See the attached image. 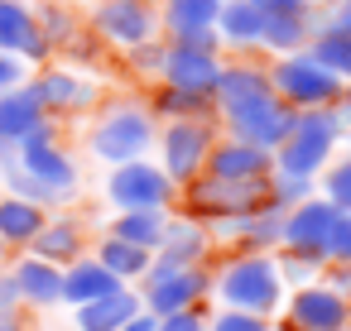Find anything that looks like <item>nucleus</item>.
<instances>
[{"label":"nucleus","mask_w":351,"mask_h":331,"mask_svg":"<svg viewBox=\"0 0 351 331\" xmlns=\"http://www.w3.org/2000/svg\"><path fill=\"white\" fill-rule=\"evenodd\" d=\"M159 140V120L149 116V106L140 96H111L97 106L92 125H87V154L106 168L149 159Z\"/></svg>","instance_id":"1"},{"label":"nucleus","mask_w":351,"mask_h":331,"mask_svg":"<svg viewBox=\"0 0 351 331\" xmlns=\"http://www.w3.org/2000/svg\"><path fill=\"white\" fill-rule=\"evenodd\" d=\"M212 297L226 312H250V317L274 321V312L284 307L289 288L279 278V259L274 254H241V250H231L212 269Z\"/></svg>","instance_id":"2"},{"label":"nucleus","mask_w":351,"mask_h":331,"mask_svg":"<svg viewBox=\"0 0 351 331\" xmlns=\"http://www.w3.org/2000/svg\"><path fill=\"white\" fill-rule=\"evenodd\" d=\"M341 135H346V120L337 116V106L332 111H298L289 140L274 149V173L317 183L322 168L341 154Z\"/></svg>","instance_id":"3"},{"label":"nucleus","mask_w":351,"mask_h":331,"mask_svg":"<svg viewBox=\"0 0 351 331\" xmlns=\"http://www.w3.org/2000/svg\"><path fill=\"white\" fill-rule=\"evenodd\" d=\"M15 149H20V168H25L44 192H53L58 207L77 202L82 168H77V159L68 154V144H63V135H58V120H44L39 130H29Z\"/></svg>","instance_id":"4"},{"label":"nucleus","mask_w":351,"mask_h":331,"mask_svg":"<svg viewBox=\"0 0 351 331\" xmlns=\"http://www.w3.org/2000/svg\"><path fill=\"white\" fill-rule=\"evenodd\" d=\"M269 92L289 106V111H332L341 101V82L332 72H322L313 63V53H289V58H269Z\"/></svg>","instance_id":"5"},{"label":"nucleus","mask_w":351,"mask_h":331,"mask_svg":"<svg viewBox=\"0 0 351 331\" xmlns=\"http://www.w3.org/2000/svg\"><path fill=\"white\" fill-rule=\"evenodd\" d=\"M217 135H221L217 120H164L154 140V163L164 168L173 187H188L193 178H202Z\"/></svg>","instance_id":"6"},{"label":"nucleus","mask_w":351,"mask_h":331,"mask_svg":"<svg viewBox=\"0 0 351 331\" xmlns=\"http://www.w3.org/2000/svg\"><path fill=\"white\" fill-rule=\"evenodd\" d=\"M183 216L202 221V226H221V221H241L255 207L269 202V178L265 183H221V178H193L188 187H178Z\"/></svg>","instance_id":"7"},{"label":"nucleus","mask_w":351,"mask_h":331,"mask_svg":"<svg viewBox=\"0 0 351 331\" xmlns=\"http://www.w3.org/2000/svg\"><path fill=\"white\" fill-rule=\"evenodd\" d=\"M39 106L49 120H73V116H92L106 96H101V82L82 68H68V63H49L29 77Z\"/></svg>","instance_id":"8"},{"label":"nucleus","mask_w":351,"mask_h":331,"mask_svg":"<svg viewBox=\"0 0 351 331\" xmlns=\"http://www.w3.org/2000/svg\"><path fill=\"white\" fill-rule=\"evenodd\" d=\"M87 29L116 53H130L149 39H164L159 34V5H149V0H101L87 15Z\"/></svg>","instance_id":"9"},{"label":"nucleus","mask_w":351,"mask_h":331,"mask_svg":"<svg viewBox=\"0 0 351 331\" xmlns=\"http://www.w3.org/2000/svg\"><path fill=\"white\" fill-rule=\"evenodd\" d=\"M106 202L116 211H173L178 187L164 178L154 159H135L106 173Z\"/></svg>","instance_id":"10"},{"label":"nucleus","mask_w":351,"mask_h":331,"mask_svg":"<svg viewBox=\"0 0 351 331\" xmlns=\"http://www.w3.org/2000/svg\"><path fill=\"white\" fill-rule=\"evenodd\" d=\"M145 312L154 317H169V312H188V307H207L212 297V269H164V264H149V274L135 283Z\"/></svg>","instance_id":"11"},{"label":"nucleus","mask_w":351,"mask_h":331,"mask_svg":"<svg viewBox=\"0 0 351 331\" xmlns=\"http://www.w3.org/2000/svg\"><path fill=\"white\" fill-rule=\"evenodd\" d=\"M293 116H298V111H289V106L269 92V96H260V101H250V106L221 116L217 125H221V135H231V140H241V144H255V149H265V154H274V149L289 140Z\"/></svg>","instance_id":"12"},{"label":"nucleus","mask_w":351,"mask_h":331,"mask_svg":"<svg viewBox=\"0 0 351 331\" xmlns=\"http://www.w3.org/2000/svg\"><path fill=\"white\" fill-rule=\"evenodd\" d=\"M337 207L327 197H308L298 207L284 211V254H298V259H313L327 269V240H332V226H337Z\"/></svg>","instance_id":"13"},{"label":"nucleus","mask_w":351,"mask_h":331,"mask_svg":"<svg viewBox=\"0 0 351 331\" xmlns=\"http://www.w3.org/2000/svg\"><path fill=\"white\" fill-rule=\"evenodd\" d=\"M221 5H226V0H159V34L169 44L221 53V39H217Z\"/></svg>","instance_id":"14"},{"label":"nucleus","mask_w":351,"mask_h":331,"mask_svg":"<svg viewBox=\"0 0 351 331\" xmlns=\"http://www.w3.org/2000/svg\"><path fill=\"white\" fill-rule=\"evenodd\" d=\"M284 321L293 331H351V302L327 288L322 278L317 283H303V288H289L284 297Z\"/></svg>","instance_id":"15"},{"label":"nucleus","mask_w":351,"mask_h":331,"mask_svg":"<svg viewBox=\"0 0 351 331\" xmlns=\"http://www.w3.org/2000/svg\"><path fill=\"white\" fill-rule=\"evenodd\" d=\"M0 53L20 58L25 68H49L53 63V49L49 39L39 34V20H34V5L25 0H0Z\"/></svg>","instance_id":"16"},{"label":"nucleus","mask_w":351,"mask_h":331,"mask_svg":"<svg viewBox=\"0 0 351 331\" xmlns=\"http://www.w3.org/2000/svg\"><path fill=\"white\" fill-rule=\"evenodd\" d=\"M164 44H169V39H164ZM221 63H226V53H207V49L169 44V49H164L159 82H164V87H178V92L212 96V87H217V77H221Z\"/></svg>","instance_id":"17"},{"label":"nucleus","mask_w":351,"mask_h":331,"mask_svg":"<svg viewBox=\"0 0 351 331\" xmlns=\"http://www.w3.org/2000/svg\"><path fill=\"white\" fill-rule=\"evenodd\" d=\"M260 96H269V72H265V63H260V58H226V63H221V77H217V87H212L217 120L231 116V111H241V106H250V101H260Z\"/></svg>","instance_id":"18"},{"label":"nucleus","mask_w":351,"mask_h":331,"mask_svg":"<svg viewBox=\"0 0 351 331\" xmlns=\"http://www.w3.org/2000/svg\"><path fill=\"white\" fill-rule=\"evenodd\" d=\"M217 240H212V226L193 221V216H169V230L154 250V264L164 269H202L212 259Z\"/></svg>","instance_id":"19"},{"label":"nucleus","mask_w":351,"mask_h":331,"mask_svg":"<svg viewBox=\"0 0 351 331\" xmlns=\"http://www.w3.org/2000/svg\"><path fill=\"white\" fill-rule=\"evenodd\" d=\"M207 178H221V183H265L274 173V154L255 149V144H241L231 135H217L212 154H207Z\"/></svg>","instance_id":"20"},{"label":"nucleus","mask_w":351,"mask_h":331,"mask_svg":"<svg viewBox=\"0 0 351 331\" xmlns=\"http://www.w3.org/2000/svg\"><path fill=\"white\" fill-rule=\"evenodd\" d=\"M25 254H34V259H44V264H58V269L77 264V259L87 254V221H82V216H68V211H53Z\"/></svg>","instance_id":"21"},{"label":"nucleus","mask_w":351,"mask_h":331,"mask_svg":"<svg viewBox=\"0 0 351 331\" xmlns=\"http://www.w3.org/2000/svg\"><path fill=\"white\" fill-rule=\"evenodd\" d=\"M217 39H221V53H231V58H255L260 53L265 15H260L255 0H226L221 15H217Z\"/></svg>","instance_id":"22"},{"label":"nucleus","mask_w":351,"mask_h":331,"mask_svg":"<svg viewBox=\"0 0 351 331\" xmlns=\"http://www.w3.org/2000/svg\"><path fill=\"white\" fill-rule=\"evenodd\" d=\"M10 278H15L25 307H34V312L63 307V269L58 264H44L34 254H20V259H10Z\"/></svg>","instance_id":"23"},{"label":"nucleus","mask_w":351,"mask_h":331,"mask_svg":"<svg viewBox=\"0 0 351 331\" xmlns=\"http://www.w3.org/2000/svg\"><path fill=\"white\" fill-rule=\"evenodd\" d=\"M140 293L135 288H116L87 307H73V331H125V321L140 312Z\"/></svg>","instance_id":"24"},{"label":"nucleus","mask_w":351,"mask_h":331,"mask_svg":"<svg viewBox=\"0 0 351 331\" xmlns=\"http://www.w3.org/2000/svg\"><path fill=\"white\" fill-rule=\"evenodd\" d=\"M49 116L34 96V87H15V92H0V144H20L29 130H39Z\"/></svg>","instance_id":"25"},{"label":"nucleus","mask_w":351,"mask_h":331,"mask_svg":"<svg viewBox=\"0 0 351 331\" xmlns=\"http://www.w3.org/2000/svg\"><path fill=\"white\" fill-rule=\"evenodd\" d=\"M44 221H49L44 207L0 192V245H5V250H20V254H25V250L34 245V235L44 230Z\"/></svg>","instance_id":"26"},{"label":"nucleus","mask_w":351,"mask_h":331,"mask_svg":"<svg viewBox=\"0 0 351 331\" xmlns=\"http://www.w3.org/2000/svg\"><path fill=\"white\" fill-rule=\"evenodd\" d=\"M322 15H279V20H265V39H260V53L269 58H289V53H303L317 34Z\"/></svg>","instance_id":"27"},{"label":"nucleus","mask_w":351,"mask_h":331,"mask_svg":"<svg viewBox=\"0 0 351 331\" xmlns=\"http://www.w3.org/2000/svg\"><path fill=\"white\" fill-rule=\"evenodd\" d=\"M145 106H149V116H154L159 125H164V120H217V106H212V96L178 92V87H164V82H154V87H149Z\"/></svg>","instance_id":"28"},{"label":"nucleus","mask_w":351,"mask_h":331,"mask_svg":"<svg viewBox=\"0 0 351 331\" xmlns=\"http://www.w3.org/2000/svg\"><path fill=\"white\" fill-rule=\"evenodd\" d=\"M116 288H125V283H116L92 254H82L77 264L63 269V307H87V302H97V297H106Z\"/></svg>","instance_id":"29"},{"label":"nucleus","mask_w":351,"mask_h":331,"mask_svg":"<svg viewBox=\"0 0 351 331\" xmlns=\"http://www.w3.org/2000/svg\"><path fill=\"white\" fill-rule=\"evenodd\" d=\"M92 259H97L116 283H125V288H135V283L149 274V264H154L149 250H135V245H125V240H116V235H101L97 250H92Z\"/></svg>","instance_id":"30"},{"label":"nucleus","mask_w":351,"mask_h":331,"mask_svg":"<svg viewBox=\"0 0 351 331\" xmlns=\"http://www.w3.org/2000/svg\"><path fill=\"white\" fill-rule=\"evenodd\" d=\"M169 216L173 211H116V221L106 226V235H116V240L154 254L159 240H164V230H169Z\"/></svg>","instance_id":"31"},{"label":"nucleus","mask_w":351,"mask_h":331,"mask_svg":"<svg viewBox=\"0 0 351 331\" xmlns=\"http://www.w3.org/2000/svg\"><path fill=\"white\" fill-rule=\"evenodd\" d=\"M308 53H313V63L322 68V72H332L341 87H351V34L346 29H337V25H317V34H313V44H308Z\"/></svg>","instance_id":"32"},{"label":"nucleus","mask_w":351,"mask_h":331,"mask_svg":"<svg viewBox=\"0 0 351 331\" xmlns=\"http://www.w3.org/2000/svg\"><path fill=\"white\" fill-rule=\"evenodd\" d=\"M34 20H39V34L49 39V49H53V53H63V49H68V44L87 29V25L77 20V10L68 5V0H44V5L34 10Z\"/></svg>","instance_id":"33"},{"label":"nucleus","mask_w":351,"mask_h":331,"mask_svg":"<svg viewBox=\"0 0 351 331\" xmlns=\"http://www.w3.org/2000/svg\"><path fill=\"white\" fill-rule=\"evenodd\" d=\"M317 197H327L341 216H351V154H337L322 178H317Z\"/></svg>","instance_id":"34"},{"label":"nucleus","mask_w":351,"mask_h":331,"mask_svg":"<svg viewBox=\"0 0 351 331\" xmlns=\"http://www.w3.org/2000/svg\"><path fill=\"white\" fill-rule=\"evenodd\" d=\"M164 39H149V44H140V49H130V53H121V68L135 77V82H159V68H164Z\"/></svg>","instance_id":"35"},{"label":"nucleus","mask_w":351,"mask_h":331,"mask_svg":"<svg viewBox=\"0 0 351 331\" xmlns=\"http://www.w3.org/2000/svg\"><path fill=\"white\" fill-rule=\"evenodd\" d=\"M308 197H317V183L289 178V173H269V207L289 211V207H298V202H308Z\"/></svg>","instance_id":"36"},{"label":"nucleus","mask_w":351,"mask_h":331,"mask_svg":"<svg viewBox=\"0 0 351 331\" xmlns=\"http://www.w3.org/2000/svg\"><path fill=\"white\" fill-rule=\"evenodd\" d=\"M106 53H111V49H106V44H101V39H97L92 29H82V34H77V39H73V44L63 49V58H68V68H87V63L97 68V63H101Z\"/></svg>","instance_id":"37"},{"label":"nucleus","mask_w":351,"mask_h":331,"mask_svg":"<svg viewBox=\"0 0 351 331\" xmlns=\"http://www.w3.org/2000/svg\"><path fill=\"white\" fill-rule=\"evenodd\" d=\"M207 331H274V321L250 317V312H226V307H217V312L207 317Z\"/></svg>","instance_id":"38"},{"label":"nucleus","mask_w":351,"mask_h":331,"mask_svg":"<svg viewBox=\"0 0 351 331\" xmlns=\"http://www.w3.org/2000/svg\"><path fill=\"white\" fill-rule=\"evenodd\" d=\"M207 307H188V312H169L159 317V331H207Z\"/></svg>","instance_id":"39"},{"label":"nucleus","mask_w":351,"mask_h":331,"mask_svg":"<svg viewBox=\"0 0 351 331\" xmlns=\"http://www.w3.org/2000/svg\"><path fill=\"white\" fill-rule=\"evenodd\" d=\"M327 264H351V216H337L327 240Z\"/></svg>","instance_id":"40"},{"label":"nucleus","mask_w":351,"mask_h":331,"mask_svg":"<svg viewBox=\"0 0 351 331\" xmlns=\"http://www.w3.org/2000/svg\"><path fill=\"white\" fill-rule=\"evenodd\" d=\"M25 82H29V68L20 58H10V53H0V92H15Z\"/></svg>","instance_id":"41"},{"label":"nucleus","mask_w":351,"mask_h":331,"mask_svg":"<svg viewBox=\"0 0 351 331\" xmlns=\"http://www.w3.org/2000/svg\"><path fill=\"white\" fill-rule=\"evenodd\" d=\"M265 20H279V15H313L308 0H255Z\"/></svg>","instance_id":"42"},{"label":"nucleus","mask_w":351,"mask_h":331,"mask_svg":"<svg viewBox=\"0 0 351 331\" xmlns=\"http://www.w3.org/2000/svg\"><path fill=\"white\" fill-rule=\"evenodd\" d=\"M25 302H20V288L10 278V269H0V317H20Z\"/></svg>","instance_id":"43"},{"label":"nucleus","mask_w":351,"mask_h":331,"mask_svg":"<svg viewBox=\"0 0 351 331\" xmlns=\"http://www.w3.org/2000/svg\"><path fill=\"white\" fill-rule=\"evenodd\" d=\"M322 283L337 288V293L351 302V264H327V269H322Z\"/></svg>","instance_id":"44"},{"label":"nucleus","mask_w":351,"mask_h":331,"mask_svg":"<svg viewBox=\"0 0 351 331\" xmlns=\"http://www.w3.org/2000/svg\"><path fill=\"white\" fill-rule=\"evenodd\" d=\"M322 20H327V25H337V29H346V34H351V0H337V5H332V10H327V15H322Z\"/></svg>","instance_id":"45"},{"label":"nucleus","mask_w":351,"mask_h":331,"mask_svg":"<svg viewBox=\"0 0 351 331\" xmlns=\"http://www.w3.org/2000/svg\"><path fill=\"white\" fill-rule=\"evenodd\" d=\"M125 331H159V317H154V312H145V307H140V312H135V317H130V321H125Z\"/></svg>","instance_id":"46"},{"label":"nucleus","mask_w":351,"mask_h":331,"mask_svg":"<svg viewBox=\"0 0 351 331\" xmlns=\"http://www.w3.org/2000/svg\"><path fill=\"white\" fill-rule=\"evenodd\" d=\"M0 331H29V321H25V312H20V317H0Z\"/></svg>","instance_id":"47"},{"label":"nucleus","mask_w":351,"mask_h":331,"mask_svg":"<svg viewBox=\"0 0 351 331\" xmlns=\"http://www.w3.org/2000/svg\"><path fill=\"white\" fill-rule=\"evenodd\" d=\"M337 116L351 125V87H341V101H337Z\"/></svg>","instance_id":"48"},{"label":"nucleus","mask_w":351,"mask_h":331,"mask_svg":"<svg viewBox=\"0 0 351 331\" xmlns=\"http://www.w3.org/2000/svg\"><path fill=\"white\" fill-rule=\"evenodd\" d=\"M308 5H313V10H317V15H327V10H332V5H337V0H308Z\"/></svg>","instance_id":"49"},{"label":"nucleus","mask_w":351,"mask_h":331,"mask_svg":"<svg viewBox=\"0 0 351 331\" xmlns=\"http://www.w3.org/2000/svg\"><path fill=\"white\" fill-rule=\"evenodd\" d=\"M0 269H10V250L5 245H0Z\"/></svg>","instance_id":"50"},{"label":"nucleus","mask_w":351,"mask_h":331,"mask_svg":"<svg viewBox=\"0 0 351 331\" xmlns=\"http://www.w3.org/2000/svg\"><path fill=\"white\" fill-rule=\"evenodd\" d=\"M341 149H346V154H351V125H346V135H341Z\"/></svg>","instance_id":"51"},{"label":"nucleus","mask_w":351,"mask_h":331,"mask_svg":"<svg viewBox=\"0 0 351 331\" xmlns=\"http://www.w3.org/2000/svg\"><path fill=\"white\" fill-rule=\"evenodd\" d=\"M77 5H101V0H77Z\"/></svg>","instance_id":"52"},{"label":"nucleus","mask_w":351,"mask_h":331,"mask_svg":"<svg viewBox=\"0 0 351 331\" xmlns=\"http://www.w3.org/2000/svg\"><path fill=\"white\" fill-rule=\"evenodd\" d=\"M149 5H159V0H149Z\"/></svg>","instance_id":"53"}]
</instances>
